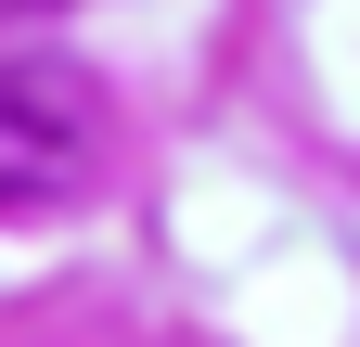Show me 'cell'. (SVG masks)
<instances>
[{
	"mask_svg": "<svg viewBox=\"0 0 360 347\" xmlns=\"http://www.w3.org/2000/svg\"><path fill=\"white\" fill-rule=\"evenodd\" d=\"M90 181V77L77 65H0V219L65 206Z\"/></svg>",
	"mask_w": 360,
	"mask_h": 347,
	"instance_id": "cell-1",
	"label": "cell"
},
{
	"mask_svg": "<svg viewBox=\"0 0 360 347\" xmlns=\"http://www.w3.org/2000/svg\"><path fill=\"white\" fill-rule=\"evenodd\" d=\"M0 13H52V0H0Z\"/></svg>",
	"mask_w": 360,
	"mask_h": 347,
	"instance_id": "cell-2",
	"label": "cell"
}]
</instances>
